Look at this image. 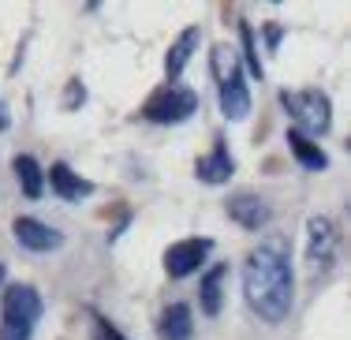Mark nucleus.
Wrapping results in <instances>:
<instances>
[{
	"mask_svg": "<svg viewBox=\"0 0 351 340\" xmlns=\"http://www.w3.org/2000/svg\"><path fill=\"white\" fill-rule=\"evenodd\" d=\"M291 262L280 243H262L247 254L243 265V295L250 311L265 321H284L291 311Z\"/></svg>",
	"mask_w": 351,
	"mask_h": 340,
	"instance_id": "f257e3e1",
	"label": "nucleus"
},
{
	"mask_svg": "<svg viewBox=\"0 0 351 340\" xmlns=\"http://www.w3.org/2000/svg\"><path fill=\"white\" fill-rule=\"evenodd\" d=\"M280 105L288 109V116L299 123L295 131H311V135H325L332 123V105L322 90H284Z\"/></svg>",
	"mask_w": 351,
	"mask_h": 340,
	"instance_id": "f03ea898",
	"label": "nucleus"
},
{
	"mask_svg": "<svg viewBox=\"0 0 351 340\" xmlns=\"http://www.w3.org/2000/svg\"><path fill=\"white\" fill-rule=\"evenodd\" d=\"M195 109H198L195 90L180 86V82H169V86L149 94V101L142 105V116L149 123H183L187 116H195Z\"/></svg>",
	"mask_w": 351,
	"mask_h": 340,
	"instance_id": "7ed1b4c3",
	"label": "nucleus"
},
{
	"mask_svg": "<svg viewBox=\"0 0 351 340\" xmlns=\"http://www.w3.org/2000/svg\"><path fill=\"white\" fill-rule=\"evenodd\" d=\"M210 251H213L210 239H180V243H172L165 251V273L169 277H191L198 265L210 258Z\"/></svg>",
	"mask_w": 351,
	"mask_h": 340,
	"instance_id": "20e7f679",
	"label": "nucleus"
},
{
	"mask_svg": "<svg viewBox=\"0 0 351 340\" xmlns=\"http://www.w3.org/2000/svg\"><path fill=\"white\" fill-rule=\"evenodd\" d=\"M0 311H4V321H19V326H34L41 318V295L38 288L30 284H12L4 292V303H0Z\"/></svg>",
	"mask_w": 351,
	"mask_h": 340,
	"instance_id": "39448f33",
	"label": "nucleus"
},
{
	"mask_svg": "<svg viewBox=\"0 0 351 340\" xmlns=\"http://www.w3.org/2000/svg\"><path fill=\"white\" fill-rule=\"evenodd\" d=\"M228 217L236 221V225H243L247 232H258V228L269 225L273 210L265 206V198L250 195V191H239V195L228 198Z\"/></svg>",
	"mask_w": 351,
	"mask_h": 340,
	"instance_id": "423d86ee",
	"label": "nucleus"
},
{
	"mask_svg": "<svg viewBox=\"0 0 351 340\" xmlns=\"http://www.w3.org/2000/svg\"><path fill=\"white\" fill-rule=\"evenodd\" d=\"M332 247H337V228L329 217H311L306 221V254H311L314 269H325L332 262Z\"/></svg>",
	"mask_w": 351,
	"mask_h": 340,
	"instance_id": "0eeeda50",
	"label": "nucleus"
},
{
	"mask_svg": "<svg viewBox=\"0 0 351 340\" xmlns=\"http://www.w3.org/2000/svg\"><path fill=\"white\" fill-rule=\"evenodd\" d=\"M12 232H15V239H19L27 251H38V254L41 251H56V247H60V232L41 225V221H34V217H15Z\"/></svg>",
	"mask_w": 351,
	"mask_h": 340,
	"instance_id": "6e6552de",
	"label": "nucleus"
},
{
	"mask_svg": "<svg viewBox=\"0 0 351 340\" xmlns=\"http://www.w3.org/2000/svg\"><path fill=\"white\" fill-rule=\"evenodd\" d=\"M232 172H236V161H232L228 150H224V143H217L213 154H206V157L195 161V176L206 180V184H228Z\"/></svg>",
	"mask_w": 351,
	"mask_h": 340,
	"instance_id": "1a4fd4ad",
	"label": "nucleus"
},
{
	"mask_svg": "<svg viewBox=\"0 0 351 340\" xmlns=\"http://www.w3.org/2000/svg\"><path fill=\"white\" fill-rule=\"evenodd\" d=\"M49 187L60 198H68V202H79V198L94 195V184L82 180L75 169H68V165H53V169H49Z\"/></svg>",
	"mask_w": 351,
	"mask_h": 340,
	"instance_id": "9d476101",
	"label": "nucleus"
},
{
	"mask_svg": "<svg viewBox=\"0 0 351 340\" xmlns=\"http://www.w3.org/2000/svg\"><path fill=\"white\" fill-rule=\"evenodd\" d=\"M198 41H202L198 27H187L180 38L172 41L169 56H165V75H169V79H180V75H183V68L191 64V56L198 53Z\"/></svg>",
	"mask_w": 351,
	"mask_h": 340,
	"instance_id": "9b49d317",
	"label": "nucleus"
},
{
	"mask_svg": "<svg viewBox=\"0 0 351 340\" xmlns=\"http://www.w3.org/2000/svg\"><path fill=\"white\" fill-rule=\"evenodd\" d=\"M221 112L228 116V120H247V112H250V90H247V82H243V71L221 82Z\"/></svg>",
	"mask_w": 351,
	"mask_h": 340,
	"instance_id": "f8f14e48",
	"label": "nucleus"
},
{
	"mask_svg": "<svg viewBox=\"0 0 351 340\" xmlns=\"http://www.w3.org/2000/svg\"><path fill=\"white\" fill-rule=\"evenodd\" d=\"M191 333H195V321H191L187 303H172L157 321V337L161 340H191Z\"/></svg>",
	"mask_w": 351,
	"mask_h": 340,
	"instance_id": "ddd939ff",
	"label": "nucleus"
},
{
	"mask_svg": "<svg viewBox=\"0 0 351 340\" xmlns=\"http://www.w3.org/2000/svg\"><path fill=\"white\" fill-rule=\"evenodd\" d=\"M288 150L295 154V161L303 165V169H311V172H317V169H325V165H329V157L322 154V146H317L311 135L295 131V127L288 131Z\"/></svg>",
	"mask_w": 351,
	"mask_h": 340,
	"instance_id": "4468645a",
	"label": "nucleus"
},
{
	"mask_svg": "<svg viewBox=\"0 0 351 340\" xmlns=\"http://www.w3.org/2000/svg\"><path fill=\"white\" fill-rule=\"evenodd\" d=\"M224 277H228V265H213L210 273L202 277V311L217 318L224 306Z\"/></svg>",
	"mask_w": 351,
	"mask_h": 340,
	"instance_id": "2eb2a0df",
	"label": "nucleus"
},
{
	"mask_svg": "<svg viewBox=\"0 0 351 340\" xmlns=\"http://www.w3.org/2000/svg\"><path fill=\"white\" fill-rule=\"evenodd\" d=\"M12 169H15V176H19L23 195H27V198H41V191H45V172H41V165L34 161V157L19 154Z\"/></svg>",
	"mask_w": 351,
	"mask_h": 340,
	"instance_id": "dca6fc26",
	"label": "nucleus"
},
{
	"mask_svg": "<svg viewBox=\"0 0 351 340\" xmlns=\"http://www.w3.org/2000/svg\"><path fill=\"white\" fill-rule=\"evenodd\" d=\"M239 34H243V53H247L250 71H254V75L262 79V75H265V68H262V60H258V49H254V30H250V23H243V27H239Z\"/></svg>",
	"mask_w": 351,
	"mask_h": 340,
	"instance_id": "f3484780",
	"label": "nucleus"
},
{
	"mask_svg": "<svg viewBox=\"0 0 351 340\" xmlns=\"http://www.w3.org/2000/svg\"><path fill=\"white\" fill-rule=\"evenodd\" d=\"M34 326H19V321H4L0 326V340H30Z\"/></svg>",
	"mask_w": 351,
	"mask_h": 340,
	"instance_id": "a211bd4d",
	"label": "nucleus"
},
{
	"mask_svg": "<svg viewBox=\"0 0 351 340\" xmlns=\"http://www.w3.org/2000/svg\"><path fill=\"white\" fill-rule=\"evenodd\" d=\"M82 101H86V90H82L79 79H71L68 90H64V109H79Z\"/></svg>",
	"mask_w": 351,
	"mask_h": 340,
	"instance_id": "6ab92c4d",
	"label": "nucleus"
},
{
	"mask_svg": "<svg viewBox=\"0 0 351 340\" xmlns=\"http://www.w3.org/2000/svg\"><path fill=\"white\" fill-rule=\"evenodd\" d=\"M94 340H128L120 333V329L112 326V321H105V318H97V329H94Z\"/></svg>",
	"mask_w": 351,
	"mask_h": 340,
	"instance_id": "aec40b11",
	"label": "nucleus"
},
{
	"mask_svg": "<svg viewBox=\"0 0 351 340\" xmlns=\"http://www.w3.org/2000/svg\"><path fill=\"white\" fill-rule=\"evenodd\" d=\"M280 38H284V27H280V23H265V41H269V49H277Z\"/></svg>",
	"mask_w": 351,
	"mask_h": 340,
	"instance_id": "412c9836",
	"label": "nucleus"
},
{
	"mask_svg": "<svg viewBox=\"0 0 351 340\" xmlns=\"http://www.w3.org/2000/svg\"><path fill=\"white\" fill-rule=\"evenodd\" d=\"M4 127H8V105L0 101V131H4Z\"/></svg>",
	"mask_w": 351,
	"mask_h": 340,
	"instance_id": "4be33fe9",
	"label": "nucleus"
},
{
	"mask_svg": "<svg viewBox=\"0 0 351 340\" xmlns=\"http://www.w3.org/2000/svg\"><path fill=\"white\" fill-rule=\"evenodd\" d=\"M0 280H4V265H0Z\"/></svg>",
	"mask_w": 351,
	"mask_h": 340,
	"instance_id": "5701e85b",
	"label": "nucleus"
}]
</instances>
